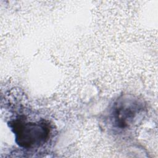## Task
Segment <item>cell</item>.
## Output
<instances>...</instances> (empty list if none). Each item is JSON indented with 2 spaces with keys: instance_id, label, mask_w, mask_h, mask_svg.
Instances as JSON below:
<instances>
[{
  "instance_id": "cell-1",
  "label": "cell",
  "mask_w": 158,
  "mask_h": 158,
  "mask_svg": "<svg viewBox=\"0 0 158 158\" xmlns=\"http://www.w3.org/2000/svg\"><path fill=\"white\" fill-rule=\"evenodd\" d=\"M145 111L146 104L143 99L132 94L122 95L109 109V124L115 131L128 130L143 118Z\"/></svg>"
},
{
  "instance_id": "cell-2",
  "label": "cell",
  "mask_w": 158,
  "mask_h": 158,
  "mask_svg": "<svg viewBox=\"0 0 158 158\" xmlns=\"http://www.w3.org/2000/svg\"><path fill=\"white\" fill-rule=\"evenodd\" d=\"M15 135V141L20 148L26 149L38 148L48 142L51 134V127L45 120L28 121L19 117L8 122Z\"/></svg>"
}]
</instances>
